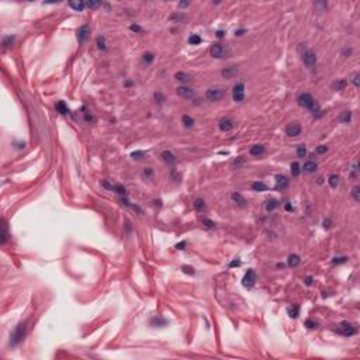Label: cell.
I'll return each mask as SVG.
<instances>
[{
    "instance_id": "1",
    "label": "cell",
    "mask_w": 360,
    "mask_h": 360,
    "mask_svg": "<svg viewBox=\"0 0 360 360\" xmlns=\"http://www.w3.org/2000/svg\"><path fill=\"white\" fill-rule=\"evenodd\" d=\"M298 104L301 106V107H304V109L310 110L311 113H312L314 116L317 114V113H322L321 109H319V104H318L317 101L314 100V97L311 96L310 93H301L300 96H298Z\"/></svg>"
},
{
    "instance_id": "2",
    "label": "cell",
    "mask_w": 360,
    "mask_h": 360,
    "mask_svg": "<svg viewBox=\"0 0 360 360\" xmlns=\"http://www.w3.org/2000/svg\"><path fill=\"white\" fill-rule=\"evenodd\" d=\"M25 331H27V328H25V324H19V326H17L16 331H14V333H13L10 343H12L13 346L19 345L20 342L24 339V336H25Z\"/></svg>"
},
{
    "instance_id": "3",
    "label": "cell",
    "mask_w": 360,
    "mask_h": 360,
    "mask_svg": "<svg viewBox=\"0 0 360 360\" xmlns=\"http://www.w3.org/2000/svg\"><path fill=\"white\" fill-rule=\"evenodd\" d=\"M205 97L210 101H218L224 97V89L222 87H210L205 92Z\"/></svg>"
},
{
    "instance_id": "4",
    "label": "cell",
    "mask_w": 360,
    "mask_h": 360,
    "mask_svg": "<svg viewBox=\"0 0 360 360\" xmlns=\"http://www.w3.org/2000/svg\"><path fill=\"white\" fill-rule=\"evenodd\" d=\"M255 283H256V273H255V270L249 269V270L245 273L244 279H242V284H244V287H246V288H252V287L255 286Z\"/></svg>"
},
{
    "instance_id": "5",
    "label": "cell",
    "mask_w": 360,
    "mask_h": 360,
    "mask_svg": "<svg viewBox=\"0 0 360 360\" xmlns=\"http://www.w3.org/2000/svg\"><path fill=\"white\" fill-rule=\"evenodd\" d=\"M232 99H234V101H242L245 99V85L242 82H241V83H236V85L234 86Z\"/></svg>"
},
{
    "instance_id": "6",
    "label": "cell",
    "mask_w": 360,
    "mask_h": 360,
    "mask_svg": "<svg viewBox=\"0 0 360 360\" xmlns=\"http://www.w3.org/2000/svg\"><path fill=\"white\" fill-rule=\"evenodd\" d=\"M302 62L305 63V66H308V68H314L315 63H317V55L314 54L312 51L305 49L304 54H302Z\"/></svg>"
},
{
    "instance_id": "7",
    "label": "cell",
    "mask_w": 360,
    "mask_h": 360,
    "mask_svg": "<svg viewBox=\"0 0 360 360\" xmlns=\"http://www.w3.org/2000/svg\"><path fill=\"white\" fill-rule=\"evenodd\" d=\"M336 331L343 333L345 336H352V335L356 333V328H355L352 324H349V322H342L341 325H338Z\"/></svg>"
},
{
    "instance_id": "8",
    "label": "cell",
    "mask_w": 360,
    "mask_h": 360,
    "mask_svg": "<svg viewBox=\"0 0 360 360\" xmlns=\"http://www.w3.org/2000/svg\"><path fill=\"white\" fill-rule=\"evenodd\" d=\"M286 134L288 136H298L301 134V125L298 123H291L286 127Z\"/></svg>"
},
{
    "instance_id": "9",
    "label": "cell",
    "mask_w": 360,
    "mask_h": 360,
    "mask_svg": "<svg viewBox=\"0 0 360 360\" xmlns=\"http://www.w3.org/2000/svg\"><path fill=\"white\" fill-rule=\"evenodd\" d=\"M218 127H220V130L222 132H228V131H231V130L235 127V123H234L231 118H222V120L220 121Z\"/></svg>"
},
{
    "instance_id": "10",
    "label": "cell",
    "mask_w": 360,
    "mask_h": 360,
    "mask_svg": "<svg viewBox=\"0 0 360 360\" xmlns=\"http://www.w3.org/2000/svg\"><path fill=\"white\" fill-rule=\"evenodd\" d=\"M176 92H177L179 96L184 97V99H191V97H194V90L187 87V86H180V87L176 89Z\"/></svg>"
},
{
    "instance_id": "11",
    "label": "cell",
    "mask_w": 360,
    "mask_h": 360,
    "mask_svg": "<svg viewBox=\"0 0 360 360\" xmlns=\"http://www.w3.org/2000/svg\"><path fill=\"white\" fill-rule=\"evenodd\" d=\"M90 34V28L87 27V25H82V27H79L78 30V41L79 44H83L86 41V38L89 37Z\"/></svg>"
},
{
    "instance_id": "12",
    "label": "cell",
    "mask_w": 360,
    "mask_h": 360,
    "mask_svg": "<svg viewBox=\"0 0 360 360\" xmlns=\"http://www.w3.org/2000/svg\"><path fill=\"white\" fill-rule=\"evenodd\" d=\"M210 52H211V55L214 58H222L225 55V48L221 44H214L211 47V49H210Z\"/></svg>"
},
{
    "instance_id": "13",
    "label": "cell",
    "mask_w": 360,
    "mask_h": 360,
    "mask_svg": "<svg viewBox=\"0 0 360 360\" xmlns=\"http://www.w3.org/2000/svg\"><path fill=\"white\" fill-rule=\"evenodd\" d=\"M160 158L163 159V162L169 163V165H174V163L177 162V158H176V155H174L173 152H170V151H163L162 153H160Z\"/></svg>"
},
{
    "instance_id": "14",
    "label": "cell",
    "mask_w": 360,
    "mask_h": 360,
    "mask_svg": "<svg viewBox=\"0 0 360 360\" xmlns=\"http://www.w3.org/2000/svg\"><path fill=\"white\" fill-rule=\"evenodd\" d=\"M288 187V179L286 177V176H277L276 177V186L274 189L276 190H284Z\"/></svg>"
},
{
    "instance_id": "15",
    "label": "cell",
    "mask_w": 360,
    "mask_h": 360,
    "mask_svg": "<svg viewBox=\"0 0 360 360\" xmlns=\"http://www.w3.org/2000/svg\"><path fill=\"white\" fill-rule=\"evenodd\" d=\"M236 72H238V68H236V66H228V68L222 69L221 75H222L225 79H231V78H234V76L236 75Z\"/></svg>"
},
{
    "instance_id": "16",
    "label": "cell",
    "mask_w": 360,
    "mask_h": 360,
    "mask_svg": "<svg viewBox=\"0 0 360 360\" xmlns=\"http://www.w3.org/2000/svg\"><path fill=\"white\" fill-rule=\"evenodd\" d=\"M174 79L179 82H182V83H189V82H191V76H190L189 73H186V72H176Z\"/></svg>"
},
{
    "instance_id": "17",
    "label": "cell",
    "mask_w": 360,
    "mask_h": 360,
    "mask_svg": "<svg viewBox=\"0 0 360 360\" xmlns=\"http://www.w3.org/2000/svg\"><path fill=\"white\" fill-rule=\"evenodd\" d=\"M317 162H314V160H308V162L304 163V166H302V170L307 172V173H314V172L317 170Z\"/></svg>"
},
{
    "instance_id": "18",
    "label": "cell",
    "mask_w": 360,
    "mask_h": 360,
    "mask_svg": "<svg viewBox=\"0 0 360 360\" xmlns=\"http://www.w3.org/2000/svg\"><path fill=\"white\" fill-rule=\"evenodd\" d=\"M346 86H348V80L346 79H338V80H335L332 83V89L339 92V90H343Z\"/></svg>"
},
{
    "instance_id": "19",
    "label": "cell",
    "mask_w": 360,
    "mask_h": 360,
    "mask_svg": "<svg viewBox=\"0 0 360 360\" xmlns=\"http://www.w3.org/2000/svg\"><path fill=\"white\" fill-rule=\"evenodd\" d=\"M249 153H251L252 156H260V155H263V153H264V146H263V145H253V146L251 148Z\"/></svg>"
},
{
    "instance_id": "20",
    "label": "cell",
    "mask_w": 360,
    "mask_h": 360,
    "mask_svg": "<svg viewBox=\"0 0 360 360\" xmlns=\"http://www.w3.org/2000/svg\"><path fill=\"white\" fill-rule=\"evenodd\" d=\"M231 198H232L234 201L238 205H241V207H245L246 205V200H245L244 197H242V194H239V193H232V196H231Z\"/></svg>"
},
{
    "instance_id": "21",
    "label": "cell",
    "mask_w": 360,
    "mask_h": 360,
    "mask_svg": "<svg viewBox=\"0 0 360 360\" xmlns=\"http://www.w3.org/2000/svg\"><path fill=\"white\" fill-rule=\"evenodd\" d=\"M300 262H301V259H300V256L298 255H290L288 256V259H287V264L290 267H295L300 264Z\"/></svg>"
},
{
    "instance_id": "22",
    "label": "cell",
    "mask_w": 360,
    "mask_h": 360,
    "mask_svg": "<svg viewBox=\"0 0 360 360\" xmlns=\"http://www.w3.org/2000/svg\"><path fill=\"white\" fill-rule=\"evenodd\" d=\"M252 190H253V191H266L267 186H266V183H263V182H253L252 183Z\"/></svg>"
},
{
    "instance_id": "23",
    "label": "cell",
    "mask_w": 360,
    "mask_h": 360,
    "mask_svg": "<svg viewBox=\"0 0 360 360\" xmlns=\"http://www.w3.org/2000/svg\"><path fill=\"white\" fill-rule=\"evenodd\" d=\"M69 7H72L76 12H83L86 7V3H83V2H69Z\"/></svg>"
},
{
    "instance_id": "24",
    "label": "cell",
    "mask_w": 360,
    "mask_h": 360,
    "mask_svg": "<svg viewBox=\"0 0 360 360\" xmlns=\"http://www.w3.org/2000/svg\"><path fill=\"white\" fill-rule=\"evenodd\" d=\"M56 111L61 113L62 116H65V114L69 113V109H68V106H66L63 101H58V103H56Z\"/></svg>"
},
{
    "instance_id": "25",
    "label": "cell",
    "mask_w": 360,
    "mask_h": 360,
    "mask_svg": "<svg viewBox=\"0 0 360 360\" xmlns=\"http://www.w3.org/2000/svg\"><path fill=\"white\" fill-rule=\"evenodd\" d=\"M328 183H329V186L332 187V189L338 187V184H339V176H338V174H331L329 179H328Z\"/></svg>"
},
{
    "instance_id": "26",
    "label": "cell",
    "mask_w": 360,
    "mask_h": 360,
    "mask_svg": "<svg viewBox=\"0 0 360 360\" xmlns=\"http://www.w3.org/2000/svg\"><path fill=\"white\" fill-rule=\"evenodd\" d=\"M277 205H279V203H277V200H274V198H270V200H267L266 203V210L270 213V211H273V210L277 208Z\"/></svg>"
},
{
    "instance_id": "27",
    "label": "cell",
    "mask_w": 360,
    "mask_h": 360,
    "mask_svg": "<svg viewBox=\"0 0 360 360\" xmlns=\"http://www.w3.org/2000/svg\"><path fill=\"white\" fill-rule=\"evenodd\" d=\"M96 44H97V48H99V49H101V51H104L106 48H107V44H106V37H103V35L97 37Z\"/></svg>"
},
{
    "instance_id": "28",
    "label": "cell",
    "mask_w": 360,
    "mask_h": 360,
    "mask_svg": "<svg viewBox=\"0 0 360 360\" xmlns=\"http://www.w3.org/2000/svg\"><path fill=\"white\" fill-rule=\"evenodd\" d=\"M193 205H194V208L197 210V211H203V210L205 208V203H204L203 198H196L194 203H193Z\"/></svg>"
},
{
    "instance_id": "29",
    "label": "cell",
    "mask_w": 360,
    "mask_h": 360,
    "mask_svg": "<svg viewBox=\"0 0 360 360\" xmlns=\"http://www.w3.org/2000/svg\"><path fill=\"white\" fill-rule=\"evenodd\" d=\"M300 173H301V166H300V163H298V162L291 163V174L297 177Z\"/></svg>"
},
{
    "instance_id": "30",
    "label": "cell",
    "mask_w": 360,
    "mask_h": 360,
    "mask_svg": "<svg viewBox=\"0 0 360 360\" xmlns=\"http://www.w3.org/2000/svg\"><path fill=\"white\" fill-rule=\"evenodd\" d=\"M182 121H183V124H184V127H187V128H190V127H193L194 125V120L190 116H183Z\"/></svg>"
},
{
    "instance_id": "31",
    "label": "cell",
    "mask_w": 360,
    "mask_h": 360,
    "mask_svg": "<svg viewBox=\"0 0 360 360\" xmlns=\"http://www.w3.org/2000/svg\"><path fill=\"white\" fill-rule=\"evenodd\" d=\"M288 315L291 318H297L300 315V307L298 305H293L291 308H288Z\"/></svg>"
},
{
    "instance_id": "32",
    "label": "cell",
    "mask_w": 360,
    "mask_h": 360,
    "mask_svg": "<svg viewBox=\"0 0 360 360\" xmlns=\"http://www.w3.org/2000/svg\"><path fill=\"white\" fill-rule=\"evenodd\" d=\"M189 42L191 44V45H198V44L201 42V37L197 34H191V37L189 38Z\"/></svg>"
},
{
    "instance_id": "33",
    "label": "cell",
    "mask_w": 360,
    "mask_h": 360,
    "mask_svg": "<svg viewBox=\"0 0 360 360\" xmlns=\"http://www.w3.org/2000/svg\"><path fill=\"white\" fill-rule=\"evenodd\" d=\"M143 62L145 63H152L153 62V59H155V56H153V54L152 52H146V54H143Z\"/></svg>"
},
{
    "instance_id": "34",
    "label": "cell",
    "mask_w": 360,
    "mask_h": 360,
    "mask_svg": "<svg viewBox=\"0 0 360 360\" xmlns=\"http://www.w3.org/2000/svg\"><path fill=\"white\" fill-rule=\"evenodd\" d=\"M339 120H341L342 123H349V121L352 120V113H350V111H345L343 114L341 116V118H339Z\"/></svg>"
},
{
    "instance_id": "35",
    "label": "cell",
    "mask_w": 360,
    "mask_h": 360,
    "mask_svg": "<svg viewBox=\"0 0 360 360\" xmlns=\"http://www.w3.org/2000/svg\"><path fill=\"white\" fill-rule=\"evenodd\" d=\"M297 155L298 158H304L307 155V148L304 145H298L297 146Z\"/></svg>"
},
{
    "instance_id": "36",
    "label": "cell",
    "mask_w": 360,
    "mask_h": 360,
    "mask_svg": "<svg viewBox=\"0 0 360 360\" xmlns=\"http://www.w3.org/2000/svg\"><path fill=\"white\" fill-rule=\"evenodd\" d=\"M151 324L152 325H166L167 322H166V319H163V318H160V317H158V318H153L151 321Z\"/></svg>"
},
{
    "instance_id": "37",
    "label": "cell",
    "mask_w": 360,
    "mask_h": 360,
    "mask_svg": "<svg viewBox=\"0 0 360 360\" xmlns=\"http://www.w3.org/2000/svg\"><path fill=\"white\" fill-rule=\"evenodd\" d=\"M359 193H360V187L359 186H355V187H353V190H352V197L355 198V201H359V200H360Z\"/></svg>"
},
{
    "instance_id": "38",
    "label": "cell",
    "mask_w": 360,
    "mask_h": 360,
    "mask_svg": "<svg viewBox=\"0 0 360 360\" xmlns=\"http://www.w3.org/2000/svg\"><path fill=\"white\" fill-rule=\"evenodd\" d=\"M328 151V146L326 145H319V146L315 148V153H318V155H322V153H325V152Z\"/></svg>"
},
{
    "instance_id": "39",
    "label": "cell",
    "mask_w": 360,
    "mask_h": 360,
    "mask_svg": "<svg viewBox=\"0 0 360 360\" xmlns=\"http://www.w3.org/2000/svg\"><path fill=\"white\" fill-rule=\"evenodd\" d=\"M143 156H145V152H142V151H135L131 153V158H134V159H142Z\"/></svg>"
},
{
    "instance_id": "40",
    "label": "cell",
    "mask_w": 360,
    "mask_h": 360,
    "mask_svg": "<svg viewBox=\"0 0 360 360\" xmlns=\"http://www.w3.org/2000/svg\"><path fill=\"white\" fill-rule=\"evenodd\" d=\"M182 270L186 273V274H191V276H194L196 274V271H194V269L191 266H183L182 267Z\"/></svg>"
},
{
    "instance_id": "41",
    "label": "cell",
    "mask_w": 360,
    "mask_h": 360,
    "mask_svg": "<svg viewBox=\"0 0 360 360\" xmlns=\"http://www.w3.org/2000/svg\"><path fill=\"white\" fill-rule=\"evenodd\" d=\"M305 326H307V328H310V329H314V328H317V326H318V324L315 321H312V319H307V321H305Z\"/></svg>"
},
{
    "instance_id": "42",
    "label": "cell",
    "mask_w": 360,
    "mask_h": 360,
    "mask_svg": "<svg viewBox=\"0 0 360 360\" xmlns=\"http://www.w3.org/2000/svg\"><path fill=\"white\" fill-rule=\"evenodd\" d=\"M86 6L90 7V8H97V7H100L101 6V2H87Z\"/></svg>"
},
{
    "instance_id": "43",
    "label": "cell",
    "mask_w": 360,
    "mask_h": 360,
    "mask_svg": "<svg viewBox=\"0 0 360 360\" xmlns=\"http://www.w3.org/2000/svg\"><path fill=\"white\" fill-rule=\"evenodd\" d=\"M7 229H6V224H4L3 221V232H2V244H4L6 242V239H7Z\"/></svg>"
},
{
    "instance_id": "44",
    "label": "cell",
    "mask_w": 360,
    "mask_h": 360,
    "mask_svg": "<svg viewBox=\"0 0 360 360\" xmlns=\"http://www.w3.org/2000/svg\"><path fill=\"white\" fill-rule=\"evenodd\" d=\"M155 100L158 101V103H163V101H165V96H163L160 92H156L155 93Z\"/></svg>"
},
{
    "instance_id": "45",
    "label": "cell",
    "mask_w": 360,
    "mask_h": 360,
    "mask_svg": "<svg viewBox=\"0 0 360 360\" xmlns=\"http://www.w3.org/2000/svg\"><path fill=\"white\" fill-rule=\"evenodd\" d=\"M130 30L134 32H142V28H141L138 24H131V25H130Z\"/></svg>"
},
{
    "instance_id": "46",
    "label": "cell",
    "mask_w": 360,
    "mask_h": 360,
    "mask_svg": "<svg viewBox=\"0 0 360 360\" xmlns=\"http://www.w3.org/2000/svg\"><path fill=\"white\" fill-rule=\"evenodd\" d=\"M152 174H153V169H152V167H145V169H143V176L151 177Z\"/></svg>"
},
{
    "instance_id": "47",
    "label": "cell",
    "mask_w": 360,
    "mask_h": 360,
    "mask_svg": "<svg viewBox=\"0 0 360 360\" xmlns=\"http://www.w3.org/2000/svg\"><path fill=\"white\" fill-rule=\"evenodd\" d=\"M203 224H204L207 228H214V227H215V224H214L211 220H203Z\"/></svg>"
},
{
    "instance_id": "48",
    "label": "cell",
    "mask_w": 360,
    "mask_h": 360,
    "mask_svg": "<svg viewBox=\"0 0 360 360\" xmlns=\"http://www.w3.org/2000/svg\"><path fill=\"white\" fill-rule=\"evenodd\" d=\"M12 42H13V38L12 37H7V38H4L3 39V47L6 48V47H10L12 45Z\"/></svg>"
},
{
    "instance_id": "49",
    "label": "cell",
    "mask_w": 360,
    "mask_h": 360,
    "mask_svg": "<svg viewBox=\"0 0 360 360\" xmlns=\"http://www.w3.org/2000/svg\"><path fill=\"white\" fill-rule=\"evenodd\" d=\"M101 186L104 187V189L114 190V184H110V183H109V182H106V180H103V182H101Z\"/></svg>"
},
{
    "instance_id": "50",
    "label": "cell",
    "mask_w": 360,
    "mask_h": 360,
    "mask_svg": "<svg viewBox=\"0 0 360 360\" xmlns=\"http://www.w3.org/2000/svg\"><path fill=\"white\" fill-rule=\"evenodd\" d=\"M346 262V257H335V259L332 260V263H345Z\"/></svg>"
},
{
    "instance_id": "51",
    "label": "cell",
    "mask_w": 360,
    "mask_h": 360,
    "mask_svg": "<svg viewBox=\"0 0 360 360\" xmlns=\"http://www.w3.org/2000/svg\"><path fill=\"white\" fill-rule=\"evenodd\" d=\"M352 82H353V85L356 86V87H359V73H355V76H353Z\"/></svg>"
},
{
    "instance_id": "52",
    "label": "cell",
    "mask_w": 360,
    "mask_h": 360,
    "mask_svg": "<svg viewBox=\"0 0 360 360\" xmlns=\"http://www.w3.org/2000/svg\"><path fill=\"white\" fill-rule=\"evenodd\" d=\"M239 264H241V260L236 259V260H232V262L229 263V267H235V266H239Z\"/></svg>"
},
{
    "instance_id": "53",
    "label": "cell",
    "mask_w": 360,
    "mask_h": 360,
    "mask_svg": "<svg viewBox=\"0 0 360 360\" xmlns=\"http://www.w3.org/2000/svg\"><path fill=\"white\" fill-rule=\"evenodd\" d=\"M357 170H359V169H357V163L355 162V163H353V169H352V174H353V176L357 173Z\"/></svg>"
},
{
    "instance_id": "54",
    "label": "cell",
    "mask_w": 360,
    "mask_h": 360,
    "mask_svg": "<svg viewBox=\"0 0 360 360\" xmlns=\"http://www.w3.org/2000/svg\"><path fill=\"white\" fill-rule=\"evenodd\" d=\"M184 246H186V242H182V244L176 245V248H177V249H184Z\"/></svg>"
},
{
    "instance_id": "55",
    "label": "cell",
    "mask_w": 360,
    "mask_h": 360,
    "mask_svg": "<svg viewBox=\"0 0 360 360\" xmlns=\"http://www.w3.org/2000/svg\"><path fill=\"white\" fill-rule=\"evenodd\" d=\"M305 284L307 286H311V284H312V279H311V277H305Z\"/></svg>"
},
{
    "instance_id": "56",
    "label": "cell",
    "mask_w": 360,
    "mask_h": 360,
    "mask_svg": "<svg viewBox=\"0 0 360 360\" xmlns=\"http://www.w3.org/2000/svg\"><path fill=\"white\" fill-rule=\"evenodd\" d=\"M224 34H225V32L221 31V30H220V31H217V37H218V38H222V37H224Z\"/></svg>"
},
{
    "instance_id": "57",
    "label": "cell",
    "mask_w": 360,
    "mask_h": 360,
    "mask_svg": "<svg viewBox=\"0 0 360 360\" xmlns=\"http://www.w3.org/2000/svg\"><path fill=\"white\" fill-rule=\"evenodd\" d=\"M329 224H331V221H329V220L324 221V227H325V228H329V227H331V225H329Z\"/></svg>"
},
{
    "instance_id": "58",
    "label": "cell",
    "mask_w": 360,
    "mask_h": 360,
    "mask_svg": "<svg viewBox=\"0 0 360 360\" xmlns=\"http://www.w3.org/2000/svg\"><path fill=\"white\" fill-rule=\"evenodd\" d=\"M245 30H238V31H235V35H244Z\"/></svg>"
},
{
    "instance_id": "59",
    "label": "cell",
    "mask_w": 360,
    "mask_h": 360,
    "mask_svg": "<svg viewBox=\"0 0 360 360\" xmlns=\"http://www.w3.org/2000/svg\"><path fill=\"white\" fill-rule=\"evenodd\" d=\"M286 210H287V211H293V205H291V204H286Z\"/></svg>"
},
{
    "instance_id": "60",
    "label": "cell",
    "mask_w": 360,
    "mask_h": 360,
    "mask_svg": "<svg viewBox=\"0 0 360 360\" xmlns=\"http://www.w3.org/2000/svg\"><path fill=\"white\" fill-rule=\"evenodd\" d=\"M189 6V3H186V2H183V3H179V7H187Z\"/></svg>"
},
{
    "instance_id": "61",
    "label": "cell",
    "mask_w": 360,
    "mask_h": 360,
    "mask_svg": "<svg viewBox=\"0 0 360 360\" xmlns=\"http://www.w3.org/2000/svg\"><path fill=\"white\" fill-rule=\"evenodd\" d=\"M132 83H134V82H132V80H128V82H125V86H131Z\"/></svg>"
},
{
    "instance_id": "62",
    "label": "cell",
    "mask_w": 360,
    "mask_h": 360,
    "mask_svg": "<svg viewBox=\"0 0 360 360\" xmlns=\"http://www.w3.org/2000/svg\"><path fill=\"white\" fill-rule=\"evenodd\" d=\"M277 269H284V264H283V263H279V264H277Z\"/></svg>"
}]
</instances>
